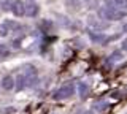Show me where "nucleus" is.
<instances>
[{"label":"nucleus","instance_id":"obj_15","mask_svg":"<svg viewBox=\"0 0 127 114\" xmlns=\"http://www.w3.org/2000/svg\"><path fill=\"white\" fill-rule=\"evenodd\" d=\"M3 24H5V25L8 27V30H10V32H11L13 29H18V27H19V25L16 24V22H13V21H5Z\"/></svg>","mask_w":127,"mask_h":114},{"label":"nucleus","instance_id":"obj_14","mask_svg":"<svg viewBox=\"0 0 127 114\" xmlns=\"http://www.w3.org/2000/svg\"><path fill=\"white\" fill-rule=\"evenodd\" d=\"M95 111H105L106 108H108V103H105V101H98V103L94 105Z\"/></svg>","mask_w":127,"mask_h":114},{"label":"nucleus","instance_id":"obj_12","mask_svg":"<svg viewBox=\"0 0 127 114\" xmlns=\"http://www.w3.org/2000/svg\"><path fill=\"white\" fill-rule=\"evenodd\" d=\"M89 37H91V40H94L97 43H105V40H106L103 35H98V33H94V32H89Z\"/></svg>","mask_w":127,"mask_h":114},{"label":"nucleus","instance_id":"obj_6","mask_svg":"<svg viewBox=\"0 0 127 114\" xmlns=\"http://www.w3.org/2000/svg\"><path fill=\"white\" fill-rule=\"evenodd\" d=\"M38 11H40V8H38V5L35 2L26 3V14H27V16L33 18V16H37V14H38Z\"/></svg>","mask_w":127,"mask_h":114},{"label":"nucleus","instance_id":"obj_18","mask_svg":"<svg viewBox=\"0 0 127 114\" xmlns=\"http://www.w3.org/2000/svg\"><path fill=\"white\" fill-rule=\"evenodd\" d=\"M122 49H124V51H127V38H126L124 41H122Z\"/></svg>","mask_w":127,"mask_h":114},{"label":"nucleus","instance_id":"obj_16","mask_svg":"<svg viewBox=\"0 0 127 114\" xmlns=\"http://www.w3.org/2000/svg\"><path fill=\"white\" fill-rule=\"evenodd\" d=\"M10 33V30H8V27L5 24H2L0 25V37H6V35Z\"/></svg>","mask_w":127,"mask_h":114},{"label":"nucleus","instance_id":"obj_9","mask_svg":"<svg viewBox=\"0 0 127 114\" xmlns=\"http://www.w3.org/2000/svg\"><path fill=\"white\" fill-rule=\"evenodd\" d=\"M78 92H79V97L81 98H86L87 93H89V86L86 82H79L78 84Z\"/></svg>","mask_w":127,"mask_h":114},{"label":"nucleus","instance_id":"obj_20","mask_svg":"<svg viewBox=\"0 0 127 114\" xmlns=\"http://www.w3.org/2000/svg\"><path fill=\"white\" fill-rule=\"evenodd\" d=\"M124 30H126V32H127V24H126V25H124Z\"/></svg>","mask_w":127,"mask_h":114},{"label":"nucleus","instance_id":"obj_13","mask_svg":"<svg viewBox=\"0 0 127 114\" xmlns=\"http://www.w3.org/2000/svg\"><path fill=\"white\" fill-rule=\"evenodd\" d=\"M10 56V48L6 45H0V57H8Z\"/></svg>","mask_w":127,"mask_h":114},{"label":"nucleus","instance_id":"obj_1","mask_svg":"<svg viewBox=\"0 0 127 114\" xmlns=\"http://www.w3.org/2000/svg\"><path fill=\"white\" fill-rule=\"evenodd\" d=\"M98 16H100V19H103V21H118V19H122L124 16H127V14L122 13V11L113 10V8H110V6H102V8L98 10Z\"/></svg>","mask_w":127,"mask_h":114},{"label":"nucleus","instance_id":"obj_19","mask_svg":"<svg viewBox=\"0 0 127 114\" xmlns=\"http://www.w3.org/2000/svg\"><path fill=\"white\" fill-rule=\"evenodd\" d=\"M3 113H5V114H11V113H14V109H3Z\"/></svg>","mask_w":127,"mask_h":114},{"label":"nucleus","instance_id":"obj_11","mask_svg":"<svg viewBox=\"0 0 127 114\" xmlns=\"http://www.w3.org/2000/svg\"><path fill=\"white\" fill-rule=\"evenodd\" d=\"M65 5L71 10H78L81 5V0H65Z\"/></svg>","mask_w":127,"mask_h":114},{"label":"nucleus","instance_id":"obj_8","mask_svg":"<svg viewBox=\"0 0 127 114\" xmlns=\"http://www.w3.org/2000/svg\"><path fill=\"white\" fill-rule=\"evenodd\" d=\"M27 86V78L24 76V74H21V76H18V79L14 81V87L18 90H22L24 87Z\"/></svg>","mask_w":127,"mask_h":114},{"label":"nucleus","instance_id":"obj_3","mask_svg":"<svg viewBox=\"0 0 127 114\" xmlns=\"http://www.w3.org/2000/svg\"><path fill=\"white\" fill-rule=\"evenodd\" d=\"M105 6H110L113 10L122 11L127 14V0H105Z\"/></svg>","mask_w":127,"mask_h":114},{"label":"nucleus","instance_id":"obj_5","mask_svg":"<svg viewBox=\"0 0 127 114\" xmlns=\"http://www.w3.org/2000/svg\"><path fill=\"white\" fill-rule=\"evenodd\" d=\"M11 11H13V14H14V16H18V18L24 16V14H26V3H24L22 0H14Z\"/></svg>","mask_w":127,"mask_h":114},{"label":"nucleus","instance_id":"obj_7","mask_svg":"<svg viewBox=\"0 0 127 114\" xmlns=\"http://www.w3.org/2000/svg\"><path fill=\"white\" fill-rule=\"evenodd\" d=\"M0 86H2V89H5V90H11V89L14 87V79H13V76L5 74V76H3V79H2V82H0Z\"/></svg>","mask_w":127,"mask_h":114},{"label":"nucleus","instance_id":"obj_17","mask_svg":"<svg viewBox=\"0 0 127 114\" xmlns=\"http://www.w3.org/2000/svg\"><path fill=\"white\" fill-rule=\"evenodd\" d=\"M121 59H122L121 52H118V51H116V52L111 54V59H110V60H111V62H118V60H121Z\"/></svg>","mask_w":127,"mask_h":114},{"label":"nucleus","instance_id":"obj_4","mask_svg":"<svg viewBox=\"0 0 127 114\" xmlns=\"http://www.w3.org/2000/svg\"><path fill=\"white\" fill-rule=\"evenodd\" d=\"M87 24H89V27H92V29H95V30H105V29H108V22H105L103 19L89 18V19H87Z\"/></svg>","mask_w":127,"mask_h":114},{"label":"nucleus","instance_id":"obj_2","mask_svg":"<svg viewBox=\"0 0 127 114\" xmlns=\"http://www.w3.org/2000/svg\"><path fill=\"white\" fill-rule=\"evenodd\" d=\"M73 93H75V86L70 82V84L62 86L59 90H56V92H54V98H56V100H64V98L71 97Z\"/></svg>","mask_w":127,"mask_h":114},{"label":"nucleus","instance_id":"obj_10","mask_svg":"<svg viewBox=\"0 0 127 114\" xmlns=\"http://www.w3.org/2000/svg\"><path fill=\"white\" fill-rule=\"evenodd\" d=\"M13 3H14V0H0V8L3 11H10L13 8Z\"/></svg>","mask_w":127,"mask_h":114}]
</instances>
